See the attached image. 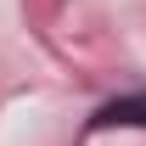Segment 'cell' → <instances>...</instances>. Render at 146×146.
Segmentation results:
<instances>
[{"label":"cell","mask_w":146,"mask_h":146,"mask_svg":"<svg viewBox=\"0 0 146 146\" xmlns=\"http://www.w3.org/2000/svg\"><path fill=\"white\" fill-rule=\"evenodd\" d=\"M96 124H146V96H124V101H112Z\"/></svg>","instance_id":"cell-1"}]
</instances>
